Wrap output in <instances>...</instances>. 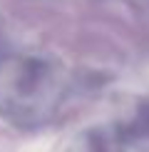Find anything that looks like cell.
Returning a JSON list of instances; mask_svg holds the SVG:
<instances>
[{"label":"cell","mask_w":149,"mask_h":152,"mask_svg":"<svg viewBox=\"0 0 149 152\" xmlns=\"http://www.w3.org/2000/svg\"><path fill=\"white\" fill-rule=\"evenodd\" d=\"M67 72L47 55L0 58V117L20 130L50 125L65 105Z\"/></svg>","instance_id":"1"},{"label":"cell","mask_w":149,"mask_h":152,"mask_svg":"<svg viewBox=\"0 0 149 152\" xmlns=\"http://www.w3.org/2000/svg\"><path fill=\"white\" fill-rule=\"evenodd\" d=\"M114 132L119 137V142H144L149 140V102H134L122 112V117L117 120Z\"/></svg>","instance_id":"2"},{"label":"cell","mask_w":149,"mask_h":152,"mask_svg":"<svg viewBox=\"0 0 149 152\" xmlns=\"http://www.w3.org/2000/svg\"><path fill=\"white\" fill-rule=\"evenodd\" d=\"M119 137L117 132H109L104 127H87L67 142L65 152H119Z\"/></svg>","instance_id":"3"},{"label":"cell","mask_w":149,"mask_h":152,"mask_svg":"<svg viewBox=\"0 0 149 152\" xmlns=\"http://www.w3.org/2000/svg\"><path fill=\"white\" fill-rule=\"evenodd\" d=\"M5 42H8V37H5V28L0 23V58H5Z\"/></svg>","instance_id":"4"}]
</instances>
